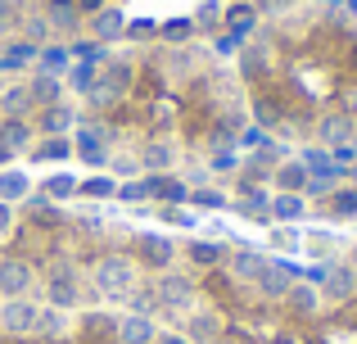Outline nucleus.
Segmentation results:
<instances>
[{
    "mask_svg": "<svg viewBox=\"0 0 357 344\" xmlns=\"http://www.w3.org/2000/svg\"><path fill=\"white\" fill-rule=\"evenodd\" d=\"M77 123H82V114H77V105H68V100H54V105H41L36 109V132L41 136H73L77 132Z\"/></svg>",
    "mask_w": 357,
    "mask_h": 344,
    "instance_id": "nucleus-7",
    "label": "nucleus"
},
{
    "mask_svg": "<svg viewBox=\"0 0 357 344\" xmlns=\"http://www.w3.org/2000/svg\"><path fill=\"white\" fill-rule=\"evenodd\" d=\"M240 209L249 218H271V195L267 190H240Z\"/></svg>",
    "mask_w": 357,
    "mask_h": 344,
    "instance_id": "nucleus-38",
    "label": "nucleus"
},
{
    "mask_svg": "<svg viewBox=\"0 0 357 344\" xmlns=\"http://www.w3.org/2000/svg\"><path fill=\"white\" fill-rule=\"evenodd\" d=\"M158 218L167 222V227H181V231H199V213H190L185 204H172V209H163Z\"/></svg>",
    "mask_w": 357,
    "mask_h": 344,
    "instance_id": "nucleus-39",
    "label": "nucleus"
},
{
    "mask_svg": "<svg viewBox=\"0 0 357 344\" xmlns=\"http://www.w3.org/2000/svg\"><path fill=\"white\" fill-rule=\"evenodd\" d=\"M91 331H100V336H114V327H118V317H114V313H91Z\"/></svg>",
    "mask_w": 357,
    "mask_h": 344,
    "instance_id": "nucleus-45",
    "label": "nucleus"
},
{
    "mask_svg": "<svg viewBox=\"0 0 357 344\" xmlns=\"http://www.w3.org/2000/svg\"><path fill=\"white\" fill-rule=\"evenodd\" d=\"M344 14H353V18H357V0H344Z\"/></svg>",
    "mask_w": 357,
    "mask_h": 344,
    "instance_id": "nucleus-56",
    "label": "nucleus"
},
{
    "mask_svg": "<svg viewBox=\"0 0 357 344\" xmlns=\"http://www.w3.org/2000/svg\"><path fill=\"white\" fill-rule=\"evenodd\" d=\"M176 254H181V245H176L167 231H136V263L140 267L172 272V267H176Z\"/></svg>",
    "mask_w": 357,
    "mask_h": 344,
    "instance_id": "nucleus-3",
    "label": "nucleus"
},
{
    "mask_svg": "<svg viewBox=\"0 0 357 344\" xmlns=\"http://www.w3.org/2000/svg\"><path fill=\"white\" fill-rule=\"evenodd\" d=\"M271 218L285 222V227H298L307 218V195L298 190H271Z\"/></svg>",
    "mask_w": 357,
    "mask_h": 344,
    "instance_id": "nucleus-17",
    "label": "nucleus"
},
{
    "mask_svg": "<svg viewBox=\"0 0 357 344\" xmlns=\"http://www.w3.org/2000/svg\"><path fill=\"white\" fill-rule=\"evenodd\" d=\"M45 304L50 308H77L82 304V281H77V267H68V263H59V267H50V276H45Z\"/></svg>",
    "mask_w": 357,
    "mask_h": 344,
    "instance_id": "nucleus-5",
    "label": "nucleus"
},
{
    "mask_svg": "<svg viewBox=\"0 0 357 344\" xmlns=\"http://www.w3.org/2000/svg\"><path fill=\"white\" fill-rule=\"evenodd\" d=\"M68 68H73V50H68V45H59V41L41 45V54H36V73H54V77H63Z\"/></svg>",
    "mask_w": 357,
    "mask_h": 344,
    "instance_id": "nucleus-26",
    "label": "nucleus"
},
{
    "mask_svg": "<svg viewBox=\"0 0 357 344\" xmlns=\"http://www.w3.org/2000/svg\"><path fill=\"white\" fill-rule=\"evenodd\" d=\"M285 304L294 313H303V317H312V313L321 308V290H317L312 281H294V285H289V294H285Z\"/></svg>",
    "mask_w": 357,
    "mask_h": 344,
    "instance_id": "nucleus-28",
    "label": "nucleus"
},
{
    "mask_svg": "<svg viewBox=\"0 0 357 344\" xmlns=\"http://www.w3.org/2000/svg\"><path fill=\"white\" fill-rule=\"evenodd\" d=\"M190 204H195V209H227V195H222V190H190Z\"/></svg>",
    "mask_w": 357,
    "mask_h": 344,
    "instance_id": "nucleus-42",
    "label": "nucleus"
},
{
    "mask_svg": "<svg viewBox=\"0 0 357 344\" xmlns=\"http://www.w3.org/2000/svg\"><path fill=\"white\" fill-rule=\"evenodd\" d=\"M122 36H131V41H149V36H154V23H149V18H136V23H127Z\"/></svg>",
    "mask_w": 357,
    "mask_h": 344,
    "instance_id": "nucleus-46",
    "label": "nucleus"
},
{
    "mask_svg": "<svg viewBox=\"0 0 357 344\" xmlns=\"http://www.w3.org/2000/svg\"><path fill=\"white\" fill-rule=\"evenodd\" d=\"M0 145H5L9 154H27L36 145L32 118H5V123H0Z\"/></svg>",
    "mask_w": 357,
    "mask_h": 344,
    "instance_id": "nucleus-16",
    "label": "nucleus"
},
{
    "mask_svg": "<svg viewBox=\"0 0 357 344\" xmlns=\"http://www.w3.org/2000/svg\"><path fill=\"white\" fill-rule=\"evenodd\" d=\"M344 263H349L353 272H357V240H353V245H349V258H344Z\"/></svg>",
    "mask_w": 357,
    "mask_h": 344,
    "instance_id": "nucleus-54",
    "label": "nucleus"
},
{
    "mask_svg": "<svg viewBox=\"0 0 357 344\" xmlns=\"http://www.w3.org/2000/svg\"><path fill=\"white\" fill-rule=\"evenodd\" d=\"M32 159H36V163H54V168H63V163L73 159V136H45L41 145H32Z\"/></svg>",
    "mask_w": 357,
    "mask_h": 344,
    "instance_id": "nucleus-23",
    "label": "nucleus"
},
{
    "mask_svg": "<svg viewBox=\"0 0 357 344\" xmlns=\"http://www.w3.org/2000/svg\"><path fill=\"white\" fill-rule=\"evenodd\" d=\"M68 308H50V304H41V322H36V336L45 340H63L68 336Z\"/></svg>",
    "mask_w": 357,
    "mask_h": 344,
    "instance_id": "nucleus-30",
    "label": "nucleus"
},
{
    "mask_svg": "<svg viewBox=\"0 0 357 344\" xmlns=\"http://www.w3.org/2000/svg\"><path fill=\"white\" fill-rule=\"evenodd\" d=\"M294 281H298V276L289 272L285 263H276V258H271V267L262 272V281H258V294H262V299H285Z\"/></svg>",
    "mask_w": 357,
    "mask_h": 344,
    "instance_id": "nucleus-21",
    "label": "nucleus"
},
{
    "mask_svg": "<svg viewBox=\"0 0 357 344\" xmlns=\"http://www.w3.org/2000/svg\"><path fill=\"white\" fill-rule=\"evenodd\" d=\"M158 36H163L167 45H185V41L195 36V18H172V23L158 27Z\"/></svg>",
    "mask_w": 357,
    "mask_h": 344,
    "instance_id": "nucleus-37",
    "label": "nucleus"
},
{
    "mask_svg": "<svg viewBox=\"0 0 357 344\" xmlns=\"http://www.w3.org/2000/svg\"><path fill=\"white\" fill-rule=\"evenodd\" d=\"M154 344H190V340H185L181 331H176V336H172V331H158V340H154Z\"/></svg>",
    "mask_w": 357,
    "mask_h": 344,
    "instance_id": "nucleus-51",
    "label": "nucleus"
},
{
    "mask_svg": "<svg viewBox=\"0 0 357 344\" xmlns=\"http://www.w3.org/2000/svg\"><path fill=\"white\" fill-rule=\"evenodd\" d=\"M127 32V14L122 9H114V5H105L100 14H91V41H118V36Z\"/></svg>",
    "mask_w": 357,
    "mask_h": 344,
    "instance_id": "nucleus-19",
    "label": "nucleus"
},
{
    "mask_svg": "<svg viewBox=\"0 0 357 344\" xmlns=\"http://www.w3.org/2000/svg\"><path fill=\"white\" fill-rule=\"evenodd\" d=\"M114 340L118 344H154L158 340V322L149 313H122L118 327H114Z\"/></svg>",
    "mask_w": 357,
    "mask_h": 344,
    "instance_id": "nucleus-12",
    "label": "nucleus"
},
{
    "mask_svg": "<svg viewBox=\"0 0 357 344\" xmlns=\"http://www.w3.org/2000/svg\"><path fill=\"white\" fill-rule=\"evenodd\" d=\"M9 23H14V5H9V0H0V32H5Z\"/></svg>",
    "mask_w": 357,
    "mask_h": 344,
    "instance_id": "nucleus-50",
    "label": "nucleus"
},
{
    "mask_svg": "<svg viewBox=\"0 0 357 344\" xmlns=\"http://www.w3.org/2000/svg\"><path fill=\"white\" fill-rule=\"evenodd\" d=\"M9 231H14V204L0 200V236H9Z\"/></svg>",
    "mask_w": 357,
    "mask_h": 344,
    "instance_id": "nucleus-48",
    "label": "nucleus"
},
{
    "mask_svg": "<svg viewBox=\"0 0 357 344\" xmlns=\"http://www.w3.org/2000/svg\"><path fill=\"white\" fill-rule=\"evenodd\" d=\"M149 290H154V308H167V313H190L195 299H199L195 281L181 272H158V281Z\"/></svg>",
    "mask_w": 357,
    "mask_h": 344,
    "instance_id": "nucleus-4",
    "label": "nucleus"
},
{
    "mask_svg": "<svg viewBox=\"0 0 357 344\" xmlns=\"http://www.w3.org/2000/svg\"><path fill=\"white\" fill-rule=\"evenodd\" d=\"M253 27H258V9H253L249 0H236V5L222 9V32H231L236 41H249Z\"/></svg>",
    "mask_w": 357,
    "mask_h": 344,
    "instance_id": "nucleus-15",
    "label": "nucleus"
},
{
    "mask_svg": "<svg viewBox=\"0 0 357 344\" xmlns=\"http://www.w3.org/2000/svg\"><path fill=\"white\" fill-rule=\"evenodd\" d=\"M344 114H353V123H357V82H353V91H349V109Z\"/></svg>",
    "mask_w": 357,
    "mask_h": 344,
    "instance_id": "nucleus-53",
    "label": "nucleus"
},
{
    "mask_svg": "<svg viewBox=\"0 0 357 344\" xmlns=\"http://www.w3.org/2000/svg\"><path fill=\"white\" fill-rule=\"evenodd\" d=\"M353 63H357V45H353Z\"/></svg>",
    "mask_w": 357,
    "mask_h": 344,
    "instance_id": "nucleus-58",
    "label": "nucleus"
},
{
    "mask_svg": "<svg viewBox=\"0 0 357 344\" xmlns=\"http://www.w3.org/2000/svg\"><path fill=\"white\" fill-rule=\"evenodd\" d=\"M36 322H41V304H32V299L0 304V331L5 336H36Z\"/></svg>",
    "mask_w": 357,
    "mask_h": 344,
    "instance_id": "nucleus-9",
    "label": "nucleus"
},
{
    "mask_svg": "<svg viewBox=\"0 0 357 344\" xmlns=\"http://www.w3.org/2000/svg\"><path fill=\"white\" fill-rule=\"evenodd\" d=\"M317 145H321V150L357 145V123H353V114L335 109V114H321V118H317Z\"/></svg>",
    "mask_w": 357,
    "mask_h": 344,
    "instance_id": "nucleus-8",
    "label": "nucleus"
},
{
    "mask_svg": "<svg viewBox=\"0 0 357 344\" xmlns=\"http://www.w3.org/2000/svg\"><path fill=\"white\" fill-rule=\"evenodd\" d=\"M32 91H27V82H14V87L0 91V114L5 118H32Z\"/></svg>",
    "mask_w": 357,
    "mask_h": 344,
    "instance_id": "nucleus-22",
    "label": "nucleus"
},
{
    "mask_svg": "<svg viewBox=\"0 0 357 344\" xmlns=\"http://www.w3.org/2000/svg\"><path fill=\"white\" fill-rule=\"evenodd\" d=\"M271 249H280V254H298V249H303V231L280 222V227L271 231Z\"/></svg>",
    "mask_w": 357,
    "mask_h": 344,
    "instance_id": "nucleus-35",
    "label": "nucleus"
},
{
    "mask_svg": "<svg viewBox=\"0 0 357 344\" xmlns=\"http://www.w3.org/2000/svg\"><path fill=\"white\" fill-rule=\"evenodd\" d=\"M96 68H100V63H77V59H73V68H68V82H73L77 91H91V82H96Z\"/></svg>",
    "mask_w": 357,
    "mask_h": 344,
    "instance_id": "nucleus-41",
    "label": "nucleus"
},
{
    "mask_svg": "<svg viewBox=\"0 0 357 344\" xmlns=\"http://www.w3.org/2000/svg\"><path fill=\"white\" fill-rule=\"evenodd\" d=\"M36 285H41V276L27 258H5L0 263V299H27Z\"/></svg>",
    "mask_w": 357,
    "mask_h": 344,
    "instance_id": "nucleus-6",
    "label": "nucleus"
},
{
    "mask_svg": "<svg viewBox=\"0 0 357 344\" xmlns=\"http://www.w3.org/2000/svg\"><path fill=\"white\" fill-rule=\"evenodd\" d=\"M253 9H258V18H276V14H285L294 0H249Z\"/></svg>",
    "mask_w": 357,
    "mask_h": 344,
    "instance_id": "nucleus-43",
    "label": "nucleus"
},
{
    "mask_svg": "<svg viewBox=\"0 0 357 344\" xmlns=\"http://www.w3.org/2000/svg\"><path fill=\"white\" fill-rule=\"evenodd\" d=\"M222 331H227V327H222V317L213 308H190V313H185V331H181V336L190 344H218Z\"/></svg>",
    "mask_w": 357,
    "mask_h": 344,
    "instance_id": "nucleus-13",
    "label": "nucleus"
},
{
    "mask_svg": "<svg viewBox=\"0 0 357 344\" xmlns=\"http://www.w3.org/2000/svg\"><path fill=\"white\" fill-rule=\"evenodd\" d=\"M91 281L105 299H131L136 294V263L127 254H105L91 267Z\"/></svg>",
    "mask_w": 357,
    "mask_h": 344,
    "instance_id": "nucleus-1",
    "label": "nucleus"
},
{
    "mask_svg": "<svg viewBox=\"0 0 357 344\" xmlns=\"http://www.w3.org/2000/svg\"><path fill=\"white\" fill-rule=\"evenodd\" d=\"M82 200H118V177L114 172H100V177H82L77 181Z\"/></svg>",
    "mask_w": 357,
    "mask_h": 344,
    "instance_id": "nucleus-29",
    "label": "nucleus"
},
{
    "mask_svg": "<svg viewBox=\"0 0 357 344\" xmlns=\"http://www.w3.org/2000/svg\"><path fill=\"white\" fill-rule=\"evenodd\" d=\"M307 177H312V172L303 168L298 154H294V159H280L276 163V190H298V195H303L307 190Z\"/></svg>",
    "mask_w": 357,
    "mask_h": 344,
    "instance_id": "nucleus-25",
    "label": "nucleus"
},
{
    "mask_svg": "<svg viewBox=\"0 0 357 344\" xmlns=\"http://www.w3.org/2000/svg\"><path fill=\"white\" fill-rule=\"evenodd\" d=\"M50 32H54V27H50V18H27V23H23V41H32V45H50Z\"/></svg>",
    "mask_w": 357,
    "mask_h": 344,
    "instance_id": "nucleus-40",
    "label": "nucleus"
},
{
    "mask_svg": "<svg viewBox=\"0 0 357 344\" xmlns=\"http://www.w3.org/2000/svg\"><path fill=\"white\" fill-rule=\"evenodd\" d=\"M331 213L340 222H353L357 218V190H349V186H340V190L331 195Z\"/></svg>",
    "mask_w": 357,
    "mask_h": 344,
    "instance_id": "nucleus-36",
    "label": "nucleus"
},
{
    "mask_svg": "<svg viewBox=\"0 0 357 344\" xmlns=\"http://www.w3.org/2000/svg\"><path fill=\"white\" fill-rule=\"evenodd\" d=\"M105 5H109V0H77V14H86V18H91V14H100Z\"/></svg>",
    "mask_w": 357,
    "mask_h": 344,
    "instance_id": "nucleus-49",
    "label": "nucleus"
},
{
    "mask_svg": "<svg viewBox=\"0 0 357 344\" xmlns=\"http://www.w3.org/2000/svg\"><path fill=\"white\" fill-rule=\"evenodd\" d=\"M36 54H41V45L18 41V45H9V50L0 54V68H23V63H32V68H36Z\"/></svg>",
    "mask_w": 357,
    "mask_h": 344,
    "instance_id": "nucleus-34",
    "label": "nucleus"
},
{
    "mask_svg": "<svg viewBox=\"0 0 357 344\" xmlns=\"http://www.w3.org/2000/svg\"><path fill=\"white\" fill-rule=\"evenodd\" d=\"M190 190H195V186L185 181V177H176V172H158L154 177V200H163V209H172V204H190Z\"/></svg>",
    "mask_w": 357,
    "mask_h": 344,
    "instance_id": "nucleus-20",
    "label": "nucleus"
},
{
    "mask_svg": "<svg viewBox=\"0 0 357 344\" xmlns=\"http://www.w3.org/2000/svg\"><path fill=\"white\" fill-rule=\"evenodd\" d=\"M236 145H240V150H262V145H267V132H262V127H244Z\"/></svg>",
    "mask_w": 357,
    "mask_h": 344,
    "instance_id": "nucleus-44",
    "label": "nucleus"
},
{
    "mask_svg": "<svg viewBox=\"0 0 357 344\" xmlns=\"http://www.w3.org/2000/svg\"><path fill=\"white\" fill-rule=\"evenodd\" d=\"M77 181H82V177H73L68 168H54L41 181V195H45V200H73V195H77Z\"/></svg>",
    "mask_w": 357,
    "mask_h": 344,
    "instance_id": "nucleus-31",
    "label": "nucleus"
},
{
    "mask_svg": "<svg viewBox=\"0 0 357 344\" xmlns=\"http://www.w3.org/2000/svg\"><path fill=\"white\" fill-rule=\"evenodd\" d=\"M131 91V63H122V59H105L96 68V82H91V105H118L122 96Z\"/></svg>",
    "mask_w": 357,
    "mask_h": 344,
    "instance_id": "nucleus-2",
    "label": "nucleus"
},
{
    "mask_svg": "<svg viewBox=\"0 0 357 344\" xmlns=\"http://www.w3.org/2000/svg\"><path fill=\"white\" fill-rule=\"evenodd\" d=\"M27 91H32V105H54V100H63V77H54V73H32V82H27Z\"/></svg>",
    "mask_w": 357,
    "mask_h": 344,
    "instance_id": "nucleus-27",
    "label": "nucleus"
},
{
    "mask_svg": "<svg viewBox=\"0 0 357 344\" xmlns=\"http://www.w3.org/2000/svg\"><path fill=\"white\" fill-rule=\"evenodd\" d=\"M0 200H5V204L32 200V177H27L23 168H5V172H0Z\"/></svg>",
    "mask_w": 357,
    "mask_h": 344,
    "instance_id": "nucleus-24",
    "label": "nucleus"
},
{
    "mask_svg": "<svg viewBox=\"0 0 357 344\" xmlns=\"http://www.w3.org/2000/svg\"><path fill=\"white\" fill-rule=\"evenodd\" d=\"M176 159H181V154H176V141H145V145H140V154H136L140 172H149V177L172 172Z\"/></svg>",
    "mask_w": 357,
    "mask_h": 344,
    "instance_id": "nucleus-14",
    "label": "nucleus"
},
{
    "mask_svg": "<svg viewBox=\"0 0 357 344\" xmlns=\"http://www.w3.org/2000/svg\"><path fill=\"white\" fill-rule=\"evenodd\" d=\"M222 23V5H199V14H195V27H213Z\"/></svg>",
    "mask_w": 357,
    "mask_h": 344,
    "instance_id": "nucleus-47",
    "label": "nucleus"
},
{
    "mask_svg": "<svg viewBox=\"0 0 357 344\" xmlns=\"http://www.w3.org/2000/svg\"><path fill=\"white\" fill-rule=\"evenodd\" d=\"M317 290H321L326 304H349L357 294V272L349 263H326L321 267V281H317Z\"/></svg>",
    "mask_w": 357,
    "mask_h": 344,
    "instance_id": "nucleus-10",
    "label": "nucleus"
},
{
    "mask_svg": "<svg viewBox=\"0 0 357 344\" xmlns=\"http://www.w3.org/2000/svg\"><path fill=\"white\" fill-rule=\"evenodd\" d=\"M118 200L122 204H145V200H154V177H127V181H118Z\"/></svg>",
    "mask_w": 357,
    "mask_h": 344,
    "instance_id": "nucleus-32",
    "label": "nucleus"
},
{
    "mask_svg": "<svg viewBox=\"0 0 357 344\" xmlns=\"http://www.w3.org/2000/svg\"><path fill=\"white\" fill-rule=\"evenodd\" d=\"M236 45H244V41H236V36L227 32V36H222V41H218V50H222V54H231V50H236Z\"/></svg>",
    "mask_w": 357,
    "mask_h": 344,
    "instance_id": "nucleus-52",
    "label": "nucleus"
},
{
    "mask_svg": "<svg viewBox=\"0 0 357 344\" xmlns=\"http://www.w3.org/2000/svg\"><path fill=\"white\" fill-rule=\"evenodd\" d=\"M353 190H357V163H353Z\"/></svg>",
    "mask_w": 357,
    "mask_h": 344,
    "instance_id": "nucleus-57",
    "label": "nucleus"
},
{
    "mask_svg": "<svg viewBox=\"0 0 357 344\" xmlns=\"http://www.w3.org/2000/svg\"><path fill=\"white\" fill-rule=\"evenodd\" d=\"M181 254L190 258L195 267H208V272H213V267H227V254H231V249L222 245V240H204V236H195L190 245L181 249Z\"/></svg>",
    "mask_w": 357,
    "mask_h": 344,
    "instance_id": "nucleus-18",
    "label": "nucleus"
},
{
    "mask_svg": "<svg viewBox=\"0 0 357 344\" xmlns=\"http://www.w3.org/2000/svg\"><path fill=\"white\" fill-rule=\"evenodd\" d=\"M335 249H344V240L335 236V231H312V236H303V254H312V258H331Z\"/></svg>",
    "mask_w": 357,
    "mask_h": 344,
    "instance_id": "nucleus-33",
    "label": "nucleus"
},
{
    "mask_svg": "<svg viewBox=\"0 0 357 344\" xmlns=\"http://www.w3.org/2000/svg\"><path fill=\"white\" fill-rule=\"evenodd\" d=\"M227 267H231V276H236L240 285H258V281H262V272L271 267V258L244 245V249H231V254H227Z\"/></svg>",
    "mask_w": 357,
    "mask_h": 344,
    "instance_id": "nucleus-11",
    "label": "nucleus"
},
{
    "mask_svg": "<svg viewBox=\"0 0 357 344\" xmlns=\"http://www.w3.org/2000/svg\"><path fill=\"white\" fill-rule=\"evenodd\" d=\"M9 159H14V154H9V150H5V145H0V172H5V168H9Z\"/></svg>",
    "mask_w": 357,
    "mask_h": 344,
    "instance_id": "nucleus-55",
    "label": "nucleus"
}]
</instances>
